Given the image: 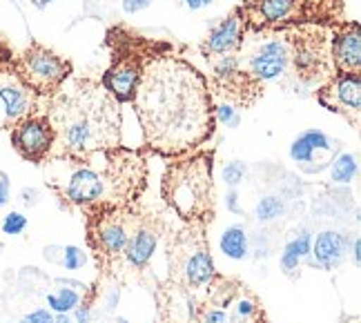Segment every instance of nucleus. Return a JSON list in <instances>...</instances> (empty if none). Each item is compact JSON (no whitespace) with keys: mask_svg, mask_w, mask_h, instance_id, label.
Listing matches in <instances>:
<instances>
[{"mask_svg":"<svg viewBox=\"0 0 361 323\" xmlns=\"http://www.w3.org/2000/svg\"><path fill=\"white\" fill-rule=\"evenodd\" d=\"M25 228H27V219L20 212H9L5 217V221H3V232L5 234H11V236L20 234Z\"/></svg>","mask_w":361,"mask_h":323,"instance_id":"obj_26","label":"nucleus"},{"mask_svg":"<svg viewBox=\"0 0 361 323\" xmlns=\"http://www.w3.org/2000/svg\"><path fill=\"white\" fill-rule=\"evenodd\" d=\"M210 69H212V80L219 94L228 96L230 101L239 103V105H252L255 98L261 92V85L250 78L239 61V54H226V56H216L210 59Z\"/></svg>","mask_w":361,"mask_h":323,"instance_id":"obj_14","label":"nucleus"},{"mask_svg":"<svg viewBox=\"0 0 361 323\" xmlns=\"http://www.w3.org/2000/svg\"><path fill=\"white\" fill-rule=\"evenodd\" d=\"M290 63V43L288 38H272L266 43H259L252 51L245 56V63H241L243 72L255 83L272 80L286 72Z\"/></svg>","mask_w":361,"mask_h":323,"instance_id":"obj_16","label":"nucleus"},{"mask_svg":"<svg viewBox=\"0 0 361 323\" xmlns=\"http://www.w3.org/2000/svg\"><path fill=\"white\" fill-rule=\"evenodd\" d=\"M165 232H168V223H165V219L159 212H143L141 209V217H138L136 228L130 234L128 248H125L121 276L125 270L141 274L149 265L152 257H154V250Z\"/></svg>","mask_w":361,"mask_h":323,"instance_id":"obj_12","label":"nucleus"},{"mask_svg":"<svg viewBox=\"0 0 361 323\" xmlns=\"http://www.w3.org/2000/svg\"><path fill=\"white\" fill-rule=\"evenodd\" d=\"M47 3H51V0H38V5H47Z\"/></svg>","mask_w":361,"mask_h":323,"instance_id":"obj_37","label":"nucleus"},{"mask_svg":"<svg viewBox=\"0 0 361 323\" xmlns=\"http://www.w3.org/2000/svg\"><path fill=\"white\" fill-rule=\"evenodd\" d=\"M85 217L87 248L99 268V279L121 276V263L130 234L136 228L141 209L130 207H101L92 205L82 209Z\"/></svg>","mask_w":361,"mask_h":323,"instance_id":"obj_6","label":"nucleus"},{"mask_svg":"<svg viewBox=\"0 0 361 323\" xmlns=\"http://www.w3.org/2000/svg\"><path fill=\"white\" fill-rule=\"evenodd\" d=\"M9 67L27 90L43 98H51L72 76V63L40 43H32L20 56H13Z\"/></svg>","mask_w":361,"mask_h":323,"instance_id":"obj_8","label":"nucleus"},{"mask_svg":"<svg viewBox=\"0 0 361 323\" xmlns=\"http://www.w3.org/2000/svg\"><path fill=\"white\" fill-rule=\"evenodd\" d=\"M132 103L145 145L159 157H183L214 134L216 109L207 80L170 51L152 54L145 61Z\"/></svg>","mask_w":361,"mask_h":323,"instance_id":"obj_1","label":"nucleus"},{"mask_svg":"<svg viewBox=\"0 0 361 323\" xmlns=\"http://www.w3.org/2000/svg\"><path fill=\"white\" fill-rule=\"evenodd\" d=\"M161 196L183 223L210 226L216 214L214 152L207 150L172 159L161 181Z\"/></svg>","mask_w":361,"mask_h":323,"instance_id":"obj_5","label":"nucleus"},{"mask_svg":"<svg viewBox=\"0 0 361 323\" xmlns=\"http://www.w3.org/2000/svg\"><path fill=\"white\" fill-rule=\"evenodd\" d=\"M147 3H149V0H123V7H125V11L134 13V11L145 9V7H147Z\"/></svg>","mask_w":361,"mask_h":323,"instance_id":"obj_31","label":"nucleus"},{"mask_svg":"<svg viewBox=\"0 0 361 323\" xmlns=\"http://www.w3.org/2000/svg\"><path fill=\"white\" fill-rule=\"evenodd\" d=\"M56 143V132H54L47 114H34L20 118L11 125V145L25 161L30 163H45Z\"/></svg>","mask_w":361,"mask_h":323,"instance_id":"obj_13","label":"nucleus"},{"mask_svg":"<svg viewBox=\"0 0 361 323\" xmlns=\"http://www.w3.org/2000/svg\"><path fill=\"white\" fill-rule=\"evenodd\" d=\"M54 323H72V319L67 317V312H59V317H54Z\"/></svg>","mask_w":361,"mask_h":323,"instance_id":"obj_36","label":"nucleus"},{"mask_svg":"<svg viewBox=\"0 0 361 323\" xmlns=\"http://www.w3.org/2000/svg\"><path fill=\"white\" fill-rule=\"evenodd\" d=\"M13 61V51L9 49V45L5 40H0V67H5Z\"/></svg>","mask_w":361,"mask_h":323,"instance_id":"obj_30","label":"nucleus"},{"mask_svg":"<svg viewBox=\"0 0 361 323\" xmlns=\"http://www.w3.org/2000/svg\"><path fill=\"white\" fill-rule=\"evenodd\" d=\"M353 259L359 265V259H361V241H359V236L353 238Z\"/></svg>","mask_w":361,"mask_h":323,"instance_id":"obj_33","label":"nucleus"},{"mask_svg":"<svg viewBox=\"0 0 361 323\" xmlns=\"http://www.w3.org/2000/svg\"><path fill=\"white\" fill-rule=\"evenodd\" d=\"M310 0H243V20L252 30H286L305 25L312 16Z\"/></svg>","mask_w":361,"mask_h":323,"instance_id":"obj_11","label":"nucleus"},{"mask_svg":"<svg viewBox=\"0 0 361 323\" xmlns=\"http://www.w3.org/2000/svg\"><path fill=\"white\" fill-rule=\"evenodd\" d=\"M9 201V181L5 174H0V205H5Z\"/></svg>","mask_w":361,"mask_h":323,"instance_id":"obj_32","label":"nucleus"},{"mask_svg":"<svg viewBox=\"0 0 361 323\" xmlns=\"http://www.w3.org/2000/svg\"><path fill=\"white\" fill-rule=\"evenodd\" d=\"M317 101L357 128L361 116V74H335L319 87Z\"/></svg>","mask_w":361,"mask_h":323,"instance_id":"obj_15","label":"nucleus"},{"mask_svg":"<svg viewBox=\"0 0 361 323\" xmlns=\"http://www.w3.org/2000/svg\"><path fill=\"white\" fill-rule=\"evenodd\" d=\"M281 212H283V203L276 199V196H266V199H261V203L257 205L259 221H272L274 217H279Z\"/></svg>","mask_w":361,"mask_h":323,"instance_id":"obj_25","label":"nucleus"},{"mask_svg":"<svg viewBox=\"0 0 361 323\" xmlns=\"http://www.w3.org/2000/svg\"><path fill=\"white\" fill-rule=\"evenodd\" d=\"M221 252L234 261L247 257V234L241 226H232L221 234Z\"/></svg>","mask_w":361,"mask_h":323,"instance_id":"obj_22","label":"nucleus"},{"mask_svg":"<svg viewBox=\"0 0 361 323\" xmlns=\"http://www.w3.org/2000/svg\"><path fill=\"white\" fill-rule=\"evenodd\" d=\"M47 107V118L56 132L49 159L82 161L96 152L121 147V105L99 80H69L49 98Z\"/></svg>","mask_w":361,"mask_h":323,"instance_id":"obj_2","label":"nucleus"},{"mask_svg":"<svg viewBox=\"0 0 361 323\" xmlns=\"http://www.w3.org/2000/svg\"><path fill=\"white\" fill-rule=\"evenodd\" d=\"M197 323H268L266 307L241 279L219 274L194 312Z\"/></svg>","mask_w":361,"mask_h":323,"instance_id":"obj_7","label":"nucleus"},{"mask_svg":"<svg viewBox=\"0 0 361 323\" xmlns=\"http://www.w3.org/2000/svg\"><path fill=\"white\" fill-rule=\"evenodd\" d=\"M185 3H188L190 9H199V7H203V5H210L212 0H185Z\"/></svg>","mask_w":361,"mask_h":323,"instance_id":"obj_35","label":"nucleus"},{"mask_svg":"<svg viewBox=\"0 0 361 323\" xmlns=\"http://www.w3.org/2000/svg\"><path fill=\"white\" fill-rule=\"evenodd\" d=\"M165 257H168V279L157 286L183 297L197 312L216 276L205 223H185L183 228L168 232Z\"/></svg>","mask_w":361,"mask_h":323,"instance_id":"obj_4","label":"nucleus"},{"mask_svg":"<svg viewBox=\"0 0 361 323\" xmlns=\"http://www.w3.org/2000/svg\"><path fill=\"white\" fill-rule=\"evenodd\" d=\"M85 261H87V257L80 248H76V245L65 248V268L67 270H78L85 265Z\"/></svg>","mask_w":361,"mask_h":323,"instance_id":"obj_27","label":"nucleus"},{"mask_svg":"<svg viewBox=\"0 0 361 323\" xmlns=\"http://www.w3.org/2000/svg\"><path fill=\"white\" fill-rule=\"evenodd\" d=\"M310 250H312V243H310V234L308 232H303L297 238H293V241L286 245L283 255H281L283 272L286 274H295V270H299V263L305 257H310Z\"/></svg>","mask_w":361,"mask_h":323,"instance_id":"obj_21","label":"nucleus"},{"mask_svg":"<svg viewBox=\"0 0 361 323\" xmlns=\"http://www.w3.org/2000/svg\"><path fill=\"white\" fill-rule=\"evenodd\" d=\"M20 323H54V317L49 310H43V307H40V310H34L27 317H23Z\"/></svg>","mask_w":361,"mask_h":323,"instance_id":"obj_29","label":"nucleus"},{"mask_svg":"<svg viewBox=\"0 0 361 323\" xmlns=\"http://www.w3.org/2000/svg\"><path fill=\"white\" fill-rule=\"evenodd\" d=\"M337 152H339L337 140H332L319 130H308L293 143L290 157H293V161L303 172L312 174V172H322L328 163L335 161Z\"/></svg>","mask_w":361,"mask_h":323,"instance_id":"obj_17","label":"nucleus"},{"mask_svg":"<svg viewBox=\"0 0 361 323\" xmlns=\"http://www.w3.org/2000/svg\"><path fill=\"white\" fill-rule=\"evenodd\" d=\"M243 176H245V165L243 163H230V165H226V170H224V178H226V183H230V185H237L239 181H243Z\"/></svg>","mask_w":361,"mask_h":323,"instance_id":"obj_28","label":"nucleus"},{"mask_svg":"<svg viewBox=\"0 0 361 323\" xmlns=\"http://www.w3.org/2000/svg\"><path fill=\"white\" fill-rule=\"evenodd\" d=\"M330 59L337 74H361L359 23H343L332 30Z\"/></svg>","mask_w":361,"mask_h":323,"instance_id":"obj_18","label":"nucleus"},{"mask_svg":"<svg viewBox=\"0 0 361 323\" xmlns=\"http://www.w3.org/2000/svg\"><path fill=\"white\" fill-rule=\"evenodd\" d=\"M219 116L224 118L226 123H230V121H232V123H237V121H234V116H232V109H230V107H221V109H219Z\"/></svg>","mask_w":361,"mask_h":323,"instance_id":"obj_34","label":"nucleus"},{"mask_svg":"<svg viewBox=\"0 0 361 323\" xmlns=\"http://www.w3.org/2000/svg\"><path fill=\"white\" fill-rule=\"evenodd\" d=\"M49 161L65 167L63 174L59 172L47 178V185L69 207H130L138 203L147 188V163L143 154L123 145L96 152L82 161Z\"/></svg>","mask_w":361,"mask_h":323,"instance_id":"obj_3","label":"nucleus"},{"mask_svg":"<svg viewBox=\"0 0 361 323\" xmlns=\"http://www.w3.org/2000/svg\"><path fill=\"white\" fill-rule=\"evenodd\" d=\"M290 43V61H293L295 74L301 83L312 85V83L330 80L335 67L330 59V32L319 25H299L297 30L288 36Z\"/></svg>","mask_w":361,"mask_h":323,"instance_id":"obj_9","label":"nucleus"},{"mask_svg":"<svg viewBox=\"0 0 361 323\" xmlns=\"http://www.w3.org/2000/svg\"><path fill=\"white\" fill-rule=\"evenodd\" d=\"M357 174V157L355 154H341L339 159H335L332 163V170H330V176L332 181H337V183H350Z\"/></svg>","mask_w":361,"mask_h":323,"instance_id":"obj_24","label":"nucleus"},{"mask_svg":"<svg viewBox=\"0 0 361 323\" xmlns=\"http://www.w3.org/2000/svg\"><path fill=\"white\" fill-rule=\"evenodd\" d=\"M243 34H245L243 11L241 7H237L228 18L214 25L210 34H207V38L203 40L201 51L205 56V61L216 59V56H226V54H239L243 47Z\"/></svg>","mask_w":361,"mask_h":323,"instance_id":"obj_19","label":"nucleus"},{"mask_svg":"<svg viewBox=\"0 0 361 323\" xmlns=\"http://www.w3.org/2000/svg\"><path fill=\"white\" fill-rule=\"evenodd\" d=\"M147 43L143 38L132 36L130 43H125L112 61V67L103 74L101 85L109 92V96L114 101L121 103H132L134 94H136V85L138 78H141L143 65L154 51H147Z\"/></svg>","mask_w":361,"mask_h":323,"instance_id":"obj_10","label":"nucleus"},{"mask_svg":"<svg viewBox=\"0 0 361 323\" xmlns=\"http://www.w3.org/2000/svg\"><path fill=\"white\" fill-rule=\"evenodd\" d=\"M350 243V238H345L339 232H322L314 241V250H310V255H314V263L324 270H335L341 263L345 255V245Z\"/></svg>","mask_w":361,"mask_h":323,"instance_id":"obj_20","label":"nucleus"},{"mask_svg":"<svg viewBox=\"0 0 361 323\" xmlns=\"http://www.w3.org/2000/svg\"><path fill=\"white\" fill-rule=\"evenodd\" d=\"M82 299V292L72 290V288H61L59 292H54L47 297V303L54 307L56 312H69V310H76V305Z\"/></svg>","mask_w":361,"mask_h":323,"instance_id":"obj_23","label":"nucleus"}]
</instances>
